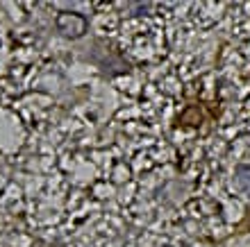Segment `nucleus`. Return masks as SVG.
Returning a JSON list of instances; mask_svg holds the SVG:
<instances>
[{
    "instance_id": "nucleus-1",
    "label": "nucleus",
    "mask_w": 250,
    "mask_h": 247,
    "mask_svg": "<svg viewBox=\"0 0 250 247\" xmlns=\"http://www.w3.org/2000/svg\"><path fill=\"white\" fill-rule=\"evenodd\" d=\"M57 27H60V32H64L66 37L75 39V37H82L86 32V19L75 12H62L57 16Z\"/></svg>"
},
{
    "instance_id": "nucleus-2",
    "label": "nucleus",
    "mask_w": 250,
    "mask_h": 247,
    "mask_svg": "<svg viewBox=\"0 0 250 247\" xmlns=\"http://www.w3.org/2000/svg\"><path fill=\"white\" fill-rule=\"evenodd\" d=\"M234 184H237V189L244 193V195L250 197V166L241 163L234 168Z\"/></svg>"
}]
</instances>
